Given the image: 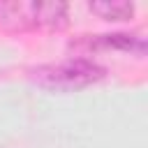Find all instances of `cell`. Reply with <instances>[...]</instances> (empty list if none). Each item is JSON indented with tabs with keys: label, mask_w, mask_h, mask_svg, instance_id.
I'll list each match as a JSON object with an SVG mask.
<instances>
[{
	"label": "cell",
	"mask_w": 148,
	"mask_h": 148,
	"mask_svg": "<svg viewBox=\"0 0 148 148\" xmlns=\"http://www.w3.org/2000/svg\"><path fill=\"white\" fill-rule=\"evenodd\" d=\"M0 23L9 30H62L67 25L65 2H0Z\"/></svg>",
	"instance_id": "obj_2"
},
{
	"label": "cell",
	"mask_w": 148,
	"mask_h": 148,
	"mask_svg": "<svg viewBox=\"0 0 148 148\" xmlns=\"http://www.w3.org/2000/svg\"><path fill=\"white\" fill-rule=\"evenodd\" d=\"M88 9L92 14H97L99 18H104V21H125V18H132V14H134V5L125 2V0H118V2H90Z\"/></svg>",
	"instance_id": "obj_4"
},
{
	"label": "cell",
	"mask_w": 148,
	"mask_h": 148,
	"mask_svg": "<svg viewBox=\"0 0 148 148\" xmlns=\"http://www.w3.org/2000/svg\"><path fill=\"white\" fill-rule=\"evenodd\" d=\"M30 76L37 86L46 90L72 92V90H81V88L99 83L106 76V69L88 58H67L60 62L39 65L37 69H32Z\"/></svg>",
	"instance_id": "obj_1"
},
{
	"label": "cell",
	"mask_w": 148,
	"mask_h": 148,
	"mask_svg": "<svg viewBox=\"0 0 148 148\" xmlns=\"http://www.w3.org/2000/svg\"><path fill=\"white\" fill-rule=\"evenodd\" d=\"M69 46L74 49H83V51H130V53H146V42L139 35H127V32H111V35H81L76 39L69 42Z\"/></svg>",
	"instance_id": "obj_3"
}]
</instances>
